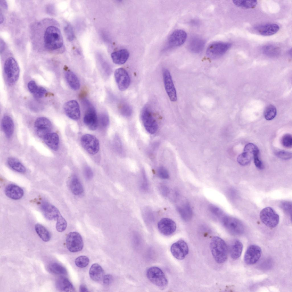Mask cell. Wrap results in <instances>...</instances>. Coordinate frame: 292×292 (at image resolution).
Segmentation results:
<instances>
[{
	"instance_id": "1",
	"label": "cell",
	"mask_w": 292,
	"mask_h": 292,
	"mask_svg": "<svg viewBox=\"0 0 292 292\" xmlns=\"http://www.w3.org/2000/svg\"><path fill=\"white\" fill-rule=\"evenodd\" d=\"M44 44L47 50H53L61 48L63 45V40L61 31L56 27L53 26L48 27L45 31Z\"/></svg>"
},
{
	"instance_id": "2",
	"label": "cell",
	"mask_w": 292,
	"mask_h": 292,
	"mask_svg": "<svg viewBox=\"0 0 292 292\" xmlns=\"http://www.w3.org/2000/svg\"><path fill=\"white\" fill-rule=\"evenodd\" d=\"M210 248L212 255L215 261L219 263H224L228 256V249L225 242L218 236L212 238Z\"/></svg>"
},
{
	"instance_id": "3",
	"label": "cell",
	"mask_w": 292,
	"mask_h": 292,
	"mask_svg": "<svg viewBox=\"0 0 292 292\" xmlns=\"http://www.w3.org/2000/svg\"><path fill=\"white\" fill-rule=\"evenodd\" d=\"M4 72L8 83L10 85L14 84L18 80L20 74L18 64L13 57L8 58L4 66Z\"/></svg>"
},
{
	"instance_id": "4",
	"label": "cell",
	"mask_w": 292,
	"mask_h": 292,
	"mask_svg": "<svg viewBox=\"0 0 292 292\" xmlns=\"http://www.w3.org/2000/svg\"><path fill=\"white\" fill-rule=\"evenodd\" d=\"M146 275L150 281L157 286L164 287L168 284V280L164 273L158 267L149 268L147 270Z\"/></svg>"
},
{
	"instance_id": "5",
	"label": "cell",
	"mask_w": 292,
	"mask_h": 292,
	"mask_svg": "<svg viewBox=\"0 0 292 292\" xmlns=\"http://www.w3.org/2000/svg\"><path fill=\"white\" fill-rule=\"evenodd\" d=\"M231 46L232 44L230 42H213L208 46L206 51V55L211 58L219 57L225 54Z\"/></svg>"
},
{
	"instance_id": "6",
	"label": "cell",
	"mask_w": 292,
	"mask_h": 292,
	"mask_svg": "<svg viewBox=\"0 0 292 292\" xmlns=\"http://www.w3.org/2000/svg\"><path fill=\"white\" fill-rule=\"evenodd\" d=\"M141 118L145 128L148 133L153 134L156 132L158 129L157 123L147 106H145L142 109Z\"/></svg>"
},
{
	"instance_id": "7",
	"label": "cell",
	"mask_w": 292,
	"mask_h": 292,
	"mask_svg": "<svg viewBox=\"0 0 292 292\" xmlns=\"http://www.w3.org/2000/svg\"><path fill=\"white\" fill-rule=\"evenodd\" d=\"M259 216L261 222L269 227H275L279 223V216L271 207L263 209L260 213Z\"/></svg>"
},
{
	"instance_id": "8",
	"label": "cell",
	"mask_w": 292,
	"mask_h": 292,
	"mask_svg": "<svg viewBox=\"0 0 292 292\" xmlns=\"http://www.w3.org/2000/svg\"><path fill=\"white\" fill-rule=\"evenodd\" d=\"M224 226L231 234L235 235H240L244 231V227L241 222L236 218L224 216L222 219Z\"/></svg>"
},
{
	"instance_id": "9",
	"label": "cell",
	"mask_w": 292,
	"mask_h": 292,
	"mask_svg": "<svg viewBox=\"0 0 292 292\" xmlns=\"http://www.w3.org/2000/svg\"><path fill=\"white\" fill-rule=\"evenodd\" d=\"M66 245L68 250L72 252H77L81 250L84 246L82 236L78 232H70L66 239Z\"/></svg>"
},
{
	"instance_id": "10",
	"label": "cell",
	"mask_w": 292,
	"mask_h": 292,
	"mask_svg": "<svg viewBox=\"0 0 292 292\" xmlns=\"http://www.w3.org/2000/svg\"><path fill=\"white\" fill-rule=\"evenodd\" d=\"M81 142L83 147L90 154L94 155L99 151V141L95 137L91 134L83 135L81 139Z\"/></svg>"
},
{
	"instance_id": "11",
	"label": "cell",
	"mask_w": 292,
	"mask_h": 292,
	"mask_svg": "<svg viewBox=\"0 0 292 292\" xmlns=\"http://www.w3.org/2000/svg\"><path fill=\"white\" fill-rule=\"evenodd\" d=\"M34 127L38 135L43 139L50 133L52 125L50 121L47 118L40 117L36 120Z\"/></svg>"
},
{
	"instance_id": "12",
	"label": "cell",
	"mask_w": 292,
	"mask_h": 292,
	"mask_svg": "<svg viewBox=\"0 0 292 292\" xmlns=\"http://www.w3.org/2000/svg\"><path fill=\"white\" fill-rule=\"evenodd\" d=\"M171 251L173 256L177 259H183L188 254L189 249L186 243L183 240H179L171 245Z\"/></svg>"
},
{
	"instance_id": "13",
	"label": "cell",
	"mask_w": 292,
	"mask_h": 292,
	"mask_svg": "<svg viewBox=\"0 0 292 292\" xmlns=\"http://www.w3.org/2000/svg\"><path fill=\"white\" fill-rule=\"evenodd\" d=\"M163 74L164 86L167 95L171 101H176L177 99L176 91L170 73L167 69L165 68Z\"/></svg>"
},
{
	"instance_id": "14",
	"label": "cell",
	"mask_w": 292,
	"mask_h": 292,
	"mask_svg": "<svg viewBox=\"0 0 292 292\" xmlns=\"http://www.w3.org/2000/svg\"><path fill=\"white\" fill-rule=\"evenodd\" d=\"M114 77L119 89L121 91L126 90L130 84V78L127 71L124 68H120L116 70Z\"/></svg>"
},
{
	"instance_id": "15",
	"label": "cell",
	"mask_w": 292,
	"mask_h": 292,
	"mask_svg": "<svg viewBox=\"0 0 292 292\" xmlns=\"http://www.w3.org/2000/svg\"><path fill=\"white\" fill-rule=\"evenodd\" d=\"M83 121L85 125L91 130H95L97 128L98 119L96 112L94 108L90 104L88 105Z\"/></svg>"
},
{
	"instance_id": "16",
	"label": "cell",
	"mask_w": 292,
	"mask_h": 292,
	"mask_svg": "<svg viewBox=\"0 0 292 292\" xmlns=\"http://www.w3.org/2000/svg\"><path fill=\"white\" fill-rule=\"evenodd\" d=\"M261 248L256 245L249 246L245 253L244 260L248 265H252L256 263L260 258L261 254Z\"/></svg>"
},
{
	"instance_id": "17",
	"label": "cell",
	"mask_w": 292,
	"mask_h": 292,
	"mask_svg": "<svg viewBox=\"0 0 292 292\" xmlns=\"http://www.w3.org/2000/svg\"><path fill=\"white\" fill-rule=\"evenodd\" d=\"M64 109L66 115L71 119L76 121L80 118V107L76 101L72 100L67 102L64 104Z\"/></svg>"
},
{
	"instance_id": "18",
	"label": "cell",
	"mask_w": 292,
	"mask_h": 292,
	"mask_svg": "<svg viewBox=\"0 0 292 292\" xmlns=\"http://www.w3.org/2000/svg\"><path fill=\"white\" fill-rule=\"evenodd\" d=\"M157 226L160 233L165 236L171 234L175 232L176 228L175 223L172 220L167 218L161 219L158 222Z\"/></svg>"
},
{
	"instance_id": "19",
	"label": "cell",
	"mask_w": 292,
	"mask_h": 292,
	"mask_svg": "<svg viewBox=\"0 0 292 292\" xmlns=\"http://www.w3.org/2000/svg\"><path fill=\"white\" fill-rule=\"evenodd\" d=\"M187 34L184 31L177 29L173 31L168 40L169 46L171 47H177L182 45L185 41Z\"/></svg>"
},
{
	"instance_id": "20",
	"label": "cell",
	"mask_w": 292,
	"mask_h": 292,
	"mask_svg": "<svg viewBox=\"0 0 292 292\" xmlns=\"http://www.w3.org/2000/svg\"><path fill=\"white\" fill-rule=\"evenodd\" d=\"M280 29L279 25L275 23H268L256 26L253 28L256 33L263 36H270L276 33Z\"/></svg>"
},
{
	"instance_id": "21",
	"label": "cell",
	"mask_w": 292,
	"mask_h": 292,
	"mask_svg": "<svg viewBox=\"0 0 292 292\" xmlns=\"http://www.w3.org/2000/svg\"><path fill=\"white\" fill-rule=\"evenodd\" d=\"M41 209L45 217L47 220H56L61 214L58 210L54 206L47 202L42 203Z\"/></svg>"
},
{
	"instance_id": "22",
	"label": "cell",
	"mask_w": 292,
	"mask_h": 292,
	"mask_svg": "<svg viewBox=\"0 0 292 292\" xmlns=\"http://www.w3.org/2000/svg\"><path fill=\"white\" fill-rule=\"evenodd\" d=\"M5 192L7 196L14 200L21 199L24 194V191L21 188L13 184L8 185L5 189Z\"/></svg>"
},
{
	"instance_id": "23",
	"label": "cell",
	"mask_w": 292,
	"mask_h": 292,
	"mask_svg": "<svg viewBox=\"0 0 292 292\" xmlns=\"http://www.w3.org/2000/svg\"><path fill=\"white\" fill-rule=\"evenodd\" d=\"M129 56L128 51L126 49H122L114 52L111 54L113 62L115 64L121 65L124 64Z\"/></svg>"
},
{
	"instance_id": "24",
	"label": "cell",
	"mask_w": 292,
	"mask_h": 292,
	"mask_svg": "<svg viewBox=\"0 0 292 292\" xmlns=\"http://www.w3.org/2000/svg\"><path fill=\"white\" fill-rule=\"evenodd\" d=\"M2 130L6 137L10 138L12 135L14 125L12 118L8 115H5L2 118L1 122Z\"/></svg>"
},
{
	"instance_id": "25",
	"label": "cell",
	"mask_w": 292,
	"mask_h": 292,
	"mask_svg": "<svg viewBox=\"0 0 292 292\" xmlns=\"http://www.w3.org/2000/svg\"><path fill=\"white\" fill-rule=\"evenodd\" d=\"M56 285L59 290L63 292H74L75 289L73 285L67 278L60 276L57 279Z\"/></svg>"
},
{
	"instance_id": "26",
	"label": "cell",
	"mask_w": 292,
	"mask_h": 292,
	"mask_svg": "<svg viewBox=\"0 0 292 292\" xmlns=\"http://www.w3.org/2000/svg\"><path fill=\"white\" fill-rule=\"evenodd\" d=\"M90 277L93 280L99 281L103 279L104 276V271L99 264L95 263L91 266L89 272Z\"/></svg>"
},
{
	"instance_id": "27",
	"label": "cell",
	"mask_w": 292,
	"mask_h": 292,
	"mask_svg": "<svg viewBox=\"0 0 292 292\" xmlns=\"http://www.w3.org/2000/svg\"><path fill=\"white\" fill-rule=\"evenodd\" d=\"M205 44L204 40L199 37H194L189 41L188 48L192 52L198 53L203 50Z\"/></svg>"
},
{
	"instance_id": "28",
	"label": "cell",
	"mask_w": 292,
	"mask_h": 292,
	"mask_svg": "<svg viewBox=\"0 0 292 292\" xmlns=\"http://www.w3.org/2000/svg\"><path fill=\"white\" fill-rule=\"evenodd\" d=\"M69 184L71 191L74 195L78 196L83 193L84 189L79 179L76 176L72 177Z\"/></svg>"
},
{
	"instance_id": "29",
	"label": "cell",
	"mask_w": 292,
	"mask_h": 292,
	"mask_svg": "<svg viewBox=\"0 0 292 292\" xmlns=\"http://www.w3.org/2000/svg\"><path fill=\"white\" fill-rule=\"evenodd\" d=\"M46 144L50 149L56 150L58 149L59 143L58 136L56 133H50L43 139Z\"/></svg>"
},
{
	"instance_id": "30",
	"label": "cell",
	"mask_w": 292,
	"mask_h": 292,
	"mask_svg": "<svg viewBox=\"0 0 292 292\" xmlns=\"http://www.w3.org/2000/svg\"><path fill=\"white\" fill-rule=\"evenodd\" d=\"M243 248L242 243L238 240H234L230 248V255L231 257L234 259L238 258L241 256Z\"/></svg>"
},
{
	"instance_id": "31",
	"label": "cell",
	"mask_w": 292,
	"mask_h": 292,
	"mask_svg": "<svg viewBox=\"0 0 292 292\" xmlns=\"http://www.w3.org/2000/svg\"><path fill=\"white\" fill-rule=\"evenodd\" d=\"M65 77L67 83L70 87L74 90L79 89L80 86V81L76 75L71 71H67L65 74Z\"/></svg>"
},
{
	"instance_id": "32",
	"label": "cell",
	"mask_w": 292,
	"mask_h": 292,
	"mask_svg": "<svg viewBox=\"0 0 292 292\" xmlns=\"http://www.w3.org/2000/svg\"><path fill=\"white\" fill-rule=\"evenodd\" d=\"M182 218L185 221L190 220L192 216V210L191 207L188 203H185L177 208Z\"/></svg>"
},
{
	"instance_id": "33",
	"label": "cell",
	"mask_w": 292,
	"mask_h": 292,
	"mask_svg": "<svg viewBox=\"0 0 292 292\" xmlns=\"http://www.w3.org/2000/svg\"><path fill=\"white\" fill-rule=\"evenodd\" d=\"M9 166L13 170L20 173H23L26 172L25 167L17 159L13 157H10L7 160Z\"/></svg>"
},
{
	"instance_id": "34",
	"label": "cell",
	"mask_w": 292,
	"mask_h": 292,
	"mask_svg": "<svg viewBox=\"0 0 292 292\" xmlns=\"http://www.w3.org/2000/svg\"><path fill=\"white\" fill-rule=\"evenodd\" d=\"M263 53L270 57L278 56L281 53V49L278 47L271 44L263 46L262 48Z\"/></svg>"
},
{
	"instance_id": "35",
	"label": "cell",
	"mask_w": 292,
	"mask_h": 292,
	"mask_svg": "<svg viewBox=\"0 0 292 292\" xmlns=\"http://www.w3.org/2000/svg\"><path fill=\"white\" fill-rule=\"evenodd\" d=\"M35 231L40 238L44 241H48L50 238L49 232L42 225L37 224L35 226Z\"/></svg>"
},
{
	"instance_id": "36",
	"label": "cell",
	"mask_w": 292,
	"mask_h": 292,
	"mask_svg": "<svg viewBox=\"0 0 292 292\" xmlns=\"http://www.w3.org/2000/svg\"><path fill=\"white\" fill-rule=\"evenodd\" d=\"M48 271L53 274L59 275H65L67 274L66 269L63 265L57 262L50 263L48 267Z\"/></svg>"
},
{
	"instance_id": "37",
	"label": "cell",
	"mask_w": 292,
	"mask_h": 292,
	"mask_svg": "<svg viewBox=\"0 0 292 292\" xmlns=\"http://www.w3.org/2000/svg\"><path fill=\"white\" fill-rule=\"evenodd\" d=\"M233 2L236 6L245 9L253 8L257 4L256 0H234Z\"/></svg>"
},
{
	"instance_id": "38",
	"label": "cell",
	"mask_w": 292,
	"mask_h": 292,
	"mask_svg": "<svg viewBox=\"0 0 292 292\" xmlns=\"http://www.w3.org/2000/svg\"><path fill=\"white\" fill-rule=\"evenodd\" d=\"M276 114V108L272 105H270L265 108L264 112V116L267 120H271L275 117Z\"/></svg>"
},
{
	"instance_id": "39",
	"label": "cell",
	"mask_w": 292,
	"mask_h": 292,
	"mask_svg": "<svg viewBox=\"0 0 292 292\" xmlns=\"http://www.w3.org/2000/svg\"><path fill=\"white\" fill-rule=\"evenodd\" d=\"M252 157L251 155L244 152L238 155L237 157V161L240 165L246 166L250 163Z\"/></svg>"
},
{
	"instance_id": "40",
	"label": "cell",
	"mask_w": 292,
	"mask_h": 292,
	"mask_svg": "<svg viewBox=\"0 0 292 292\" xmlns=\"http://www.w3.org/2000/svg\"><path fill=\"white\" fill-rule=\"evenodd\" d=\"M244 152L247 153L252 157L259 154V151L257 147L251 143H248L245 146Z\"/></svg>"
},
{
	"instance_id": "41",
	"label": "cell",
	"mask_w": 292,
	"mask_h": 292,
	"mask_svg": "<svg viewBox=\"0 0 292 292\" xmlns=\"http://www.w3.org/2000/svg\"><path fill=\"white\" fill-rule=\"evenodd\" d=\"M56 228L58 232H62L66 229L67 223L65 219L60 214L56 219Z\"/></svg>"
},
{
	"instance_id": "42",
	"label": "cell",
	"mask_w": 292,
	"mask_h": 292,
	"mask_svg": "<svg viewBox=\"0 0 292 292\" xmlns=\"http://www.w3.org/2000/svg\"><path fill=\"white\" fill-rule=\"evenodd\" d=\"M89 259L87 256H81L78 257L75 260L76 265L80 268H84L87 266L89 263Z\"/></svg>"
},
{
	"instance_id": "43",
	"label": "cell",
	"mask_w": 292,
	"mask_h": 292,
	"mask_svg": "<svg viewBox=\"0 0 292 292\" xmlns=\"http://www.w3.org/2000/svg\"><path fill=\"white\" fill-rule=\"evenodd\" d=\"M64 32L67 39L70 41L74 39V35L73 28L69 24H67L64 27Z\"/></svg>"
},
{
	"instance_id": "44",
	"label": "cell",
	"mask_w": 292,
	"mask_h": 292,
	"mask_svg": "<svg viewBox=\"0 0 292 292\" xmlns=\"http://www.w3.org/2000/svg\"><path fill=\"white\" fill-rule=\"evenodd\" d=\"M281 143L285 147L291 148L292 146V136L290 134L287 133L283 136L281 139Z\"/></svg>"
},
{
	"instance_id": "45",
	"label": "cell",
	"mask_w": 292,
	"mask_h": 292,
	"mask_svg": "<svg viewBox=\"0 0 292 292\" xmlns=\"http://www.w3.org/2000/svg\"><path fill=\"white\" fill-rule=\"evenodd\" d=\"M275 155L278 157L283 160L290 159L292 157L291 153L284 150H277L275 152Z\"/></svg>"
},
{
	"instance_id": "46",
	"label": "cell",
	"mask_w": 292,
	"mask_h": 292,
	"mask_svg": "<svg viewBox=\"0 0 292 292\" xmlns=\"http://www.w3.org/2000/svg\"><path fill=\"white\" fill-rule=\"evenodd\" d=\"M281 208L287 214L291 216L292 212L291 202L287 201H283L280 204Z\"/></svg>"
},
{
	"instance_id": "47",
	"label": "cell",
	"mask_w": 292,
	"mask_h": 292,
	"mask_svg": "<svg viewBox=\"0 0 292 292\" xmlns=\"http://www.w3.org/2000/svg\"><path fill=\"white\" fill-rule=\"evenodd\" d=\"M120 109L121 114L125 116H129L132 113V109L130 106L127 104H123L122 105Z\"/></svg>"
},
{
	"instance_id": "48",
	"label": "cell",
	"mask_w": 292,
	"mask_h": 292,
	"mask_svg": "<svg viewBox=\"0 0 292 292\" xmlns=\"http://www.w3.org/2000/svg\"><path fill=\"white\" fill-rule=\"evenodd\" d=\"M209 209L214 215L218 217H221L223 214L222 211L220 208L214 205H210Z\"/></svg>"
},
{
	"instance_id": "49",
	"label": "cell",
	"mask_w": 292,
	"mask_h": 292,
	"mask_svg": "<svg viewBox=\"0 0 292 292\" xmlns=\"http://www.w3.org/2000/svg\"><path fill=\"white\" fill-rule=\"evenodd\" d=\"M99 121L101 125L103 127L108 126L109 123V119L108 115L106 113H103L100 116Z\"/></svg>"
},
{
	"instance_id": "50",
	"label": "cell",
	"mask_w": 292,
	"mask_h": 292,
	"mask_svg": "<svg viewBox=\"0 0 292 292\" xmlns=\"http://www.w3.org/2000/svg\"><path fill=\"white\" fill-rule=\"evenodd\" d=\"M157 174L160 178L163 179H167L169 177V175L168 171L166 169L163 167L159 168L157 171Z\"/></svg>"
},
{
	"instance_id": "51",
	"label": "cell",
	"mask_w": 292,
	"mask_h": 292,
	"mask_svg": "<svg viewBox=\"0 0 292 292\" xmlns=\"http://www.w3.org/2000/svg\"><path fill=\"white\" fill-rule=\"evenodd\" d=\"M46 92V90L44 88L41 87H38L33 94L35 97L40 98L43 97Z\"/></svg>"
},
{
	"instance_id": "52",
	"label": "cell",
	"mask_w": 292,
	"mask_h": 292,
	"mask_svg": "<svg viewBox=\"0 0 292 292\" xmlns=\"http://www.w3.org/2000/svg\"><path fill=\"white\" fill-rule=\"evenodd\" d=\"M259 155H254L253 157L256 166L258 169L261 170L263 169L264 166L262 162L259 158Z\"/></svg>"
},
{
	"instance_id": "53",
	"label": "cell",
	"mask_w": 292,
	"mask_h": 292,
	"mask_svg": "<svg viewBox=\"0 0 292 292\" xmlns=\"http://www.w3.org/2000/svg\"><path fill=\"white\" fill-rule=\"evenodd\" d=\"M84 173L85 178L87 180H90L93 177V172L91 168L88 167H86L84 168Z\"/></svg>"
},
{
	"instance_id": "54",
	"label": "cell",
	"mask_w": 292,
	"mask_h": 292,
	"mask_svg": "<svg viewBox=\"0 0 292 292\" xmlns=\"http://www.w3.org/2000/svg\"><path fill=\"white\" fill-rule=\"evenodd\" d=\"M27 87L29 91L34 94L35 92L38 87L35 81L31 80L28 83Z\"/></svg>"
},
{
	"instance_id": "55",
	"label": "cell",
	"mask_w": 292,
	"mask_h": 292,
	"mask_svg": "<svg viewBox=\"0 0 292 292\" xmlns=\"http://www.w3.org/2000/svg\"><path fill=\"white\" fill-rule=\"evenodd\" d=\"M103 283L106 285H109L113 280V276L110 274L105 275L103 279Z\"/></svg>"
},
{
	"instance_id": "56",
	"label": "cell",
	"mask_w": 292,
	"mask_h": 292,
	"mask_svg": "<svg viewBox=\"0 0 292 292\" xmlns=\"http://www.w3.org/2000/svg\"><path fill=\"white\" fill-rule=\"evenodd\" d=\"M148 184L147 180L146 177L144 176L141 184L140 186L141 189L144 191L147 190L148 188Z\"/></svg>"
},
{
	"instance_id": "57",
	"label": "cell",
	"mask_w": 292,
	"mask_h": 292,
	"mask_svg": "<svg viewBox=\"0 0 292 292\" xmlns=\"http://www.w3.org/2000/svg\"><path fill=\"white\" fill-rule=\"evenodd\" d=\"M160 190L162 194L164 196H167L169 193V189L165 185H162L161 186Z\"/></svg>"
},
{
	"instance_id": "58",
	"label": "cell",
	"mask_w": 292,
	"mask_h": 292,
	"mask_svg": "<svg viewBox=\"0 0 292 292\" xmlns=\"http://www.w3.org/2000/svg\"><path fill=\"white\" fill-rule=\"evenodd\" d=\"M146 211L145 213V218H146L148 221H153V215L151 211L147 210Z\"/></svg>"
},
{
	"instance_id": "59",
	"label": "cell",
	"mask_w": 292,
	"mask_h": 292,
	"mask_svg": "<svg viewBox=\"0 0 292 292\" xmlns=\"http://www.w3.org/2000/svg\"><path fill=\"white\" fill-rule=\"evenodd\" d=\"M79 291L81 292H85L88 291V289L86 286L84 284H81L79 287Z\"/></svg>"
},
{
	"instance_id": "60",
	"label": "cell",
	"mask_w": 292,
	"mask_h": 292,
	"mask_svg": "<svg viewBox=\"0 0 292 292\" xmlns=\"http://www.w3.org/2000/svg\"><path fill=\"white\" fill-rule=\"evenodd\" d=\"M0 23L1 24L3 22V17L1 12H0Z\"/></svg>"
}]
</instances>
